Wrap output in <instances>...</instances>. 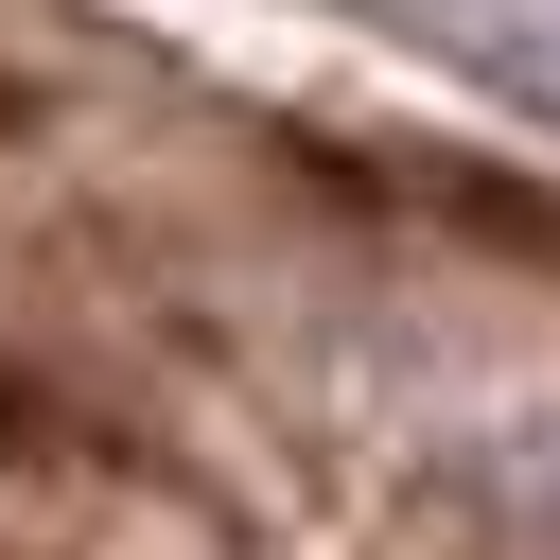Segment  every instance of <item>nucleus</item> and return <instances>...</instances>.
<instances>
[{"label": "nucleus", "mask_w": 560, "mask_h": 560, "mask_svg": "<svg viewBox=\"0 0 560 560\" xmlns=\"http://www.w3.org/2000/svg\"><path fill=\"white\" fill-rule=\"evenodd\" d=\"M490 52H508L542 105H560V0H490Z\"/></svg>", "instance_id": "nucleus-1"}]
</instances>
